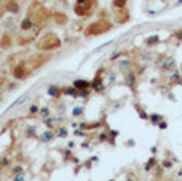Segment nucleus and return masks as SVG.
<instances>
[{"label": "nucleus", "instance_id": "39448f33", "mask_svg": "<svg viewBox=\"0 0 182 181\" xmlns=\"http://www.w3.org/2000/svg\"><path fill=\"white\" fill-rule=\"evenodd\" d=\"M137 77H139V74L136 71H128V72H125L123 75V83L126 85L131 92H136V85H137Z\"/></svg>", "mask_w": 182, "mask_h": 181}, {"label": "nucleus", "instance_id": "6ab92c4d", "mask_svg": "<svg viewBox=\"0 0 182 181\" xmlns=\"http://www.w3.org/2000/svg\"><path fill=\"white\" fill-rule=\"evenodd\" d=\"M160 120H163V115H162V114H158V112H153V114L149 115V122H150L152 125H155V127L158 125Z\"/></svg>", "mask_w": 182, "mask_h": 181}, {"label": "nucleus", "instance_id": "dca6fc26", "mask_svg": "<svg viewBox=\"0 0 182 181\" xmlns=\"http://www.w3.org/2000/svg\"><path fill=\"white\" fill-rule=\"evenodd\" d=\"M145 47H149V48H152V47H155V45H158L160 43V37L158 36H149L145 39Z\"/></svg>", "mask_w": 182, "mask_h": 181}, {"label": "nucleus", "instance_id": "393cba45", "mask_svg": "<svg viewBox=\"0 0 182 181\" xmlns=\"http://www.w3.org/2000/svg\"><path fill=\"white\" fill-rule=\"evenodd\" d=\"M43 123L46 125L50 130H53V127L56 125V117H53V115H50V117H46V119H43Z\"/></svg>", "mask_w": 182, "mask_h": 181}, {"label": "nucleus", "instance_id": "7c9ffc66", "mask_svg": "<svg viewBox=\"0 0 182 181\" xmlns=\"http://www.w3.org/2000/svg\"><path fill=\"white\" fill-rule=\"evenodd\" d=\"M38 111H40V107L37 106V104H31V107H29V115H38Z\"/></svg>", "mask_w": 182, "mask_h": 181}, {"label": "nucleus", "instance_id": "79ce46f5", "mask_svg": "<svg viewBox=\"0 0 182 181\" xmlns=\"http://www.w3.org/2000/svg\"><path fill=\"white\" fill-rule=\"evenodd\" d=\"M109 79H110V82H115V74H110Z\"/></svg>", "mask_w": 182, "mask_h": 181}, {"label": "nucleus", "instance_id": "c85d7f7f", "mask_svg": "<svg viewBox=\"0 0 182 181\" xmlns=\"http://www.w3.org/2000/svg\"><path fill=\"white\" fill-rule=\"evenodd\" d=\"M11 173L13 175H19V173H24V167L21 165V164H18V165H15L11 168Z\"/></svg>", "mask_w": 182, "mask_h": 181}, {"label": "nucleus", "instance_id": "20e7f679", "mask_svg": "<svg viewBox=\"0 0 182 181\" xmlns=\"http://www.w3.org/2000/svg\"><path fill=\"white\" fill-rule=\"evenodd\" d=\"M29 72H31V69H29V66H27V62H24V61L18 62V64L13 67V77H15L16 80H24V79H27Z\"/></svg>", "mask_w": 182, "mask_h": 181}, {"label": "nucleus", "instance_id": "bb28decb", "mask_svg": "<svg viewBox=\"0 0 182 181\" xmlns=\"http://www.w3.org/2000/svg\"><path fill=\"white\" fill-rule=\"evenodd\" d=\"M91 92H93L91 88H88V90H78V98L88 100V98H89V95H91Z\"/></svg>", "mask_w": 182, "mask_h": 181}, {"label": "nucleus", "instance_id": "f8f14e48", "mask_svg": "<svg viewBox=\"0 0 182 181\" xmlns=\"http://www.w3.org/2000/svg\"><path fill=\"white\" fill-rule=\"evenodd\" d=\"M115 16H117V23H120V24H123V23H128V21H129V11H128L126 8L117 10Z\"/></svg>", "mask_w": 182, "mask_h": 181}, {"label": "nucleus", "instance_id": "b1692460", "mask_svg": "<svg viewBox=\"0 0 182 181\" xmlns=\"http://www.w3.org/2000/svg\"><path fill=\"white\" fill-rule=\"evenodd\" d=\"M38 115L42 117V119H46V117H50V115H51V111H50V107H48V106L40 107V111H38Z\"/></svg>", "mask_w": 182, "mask_h": 181}, {"label": "nucleus", "instance_id": "e433bc0d", "mask_svg": "<svg viewBox=\"0 0 182 181\" xmlns=\"http://www.w3.org/2000/svg\"><path fill=\"white\" fill-rule=\"evenodd\" d=\"M157 127H158L160 130H166V128H168V122L163 119V120H160V122H158V125H157Z\"/></svg>", "mask_w": 182, "mask_h": 181}, {"label": "nucleus", "instance_id": "a211bd4d", "mask_svg": "<svg viewBox=\"0 0 182 181\" xmlns=\"http://www.w3.org/2000/svg\"><path fill=\"white\" fill-rule=\"evenodd\" d=\"M126 5H128V0H112V8L115 10L126 8Z\"/></svg>", "mask_w": 182, "mask_h": 181}, {"label": "nucleus", "instance_id": "de8ad7c7", "mask_svg": "<svg viewBox=\"0 0 182 181\" xmlns=\"http://www.w3.org/2000/svg\"><path fill=\"white\" fill-rule=\"evenodd\" d=\"M0 18H2V13H0Z\"/></svg>", "mask_w": 182, "mask_h": 181}, {"label": "nucleus", "instance_id": "4468645a", "mask_svg": "<svg viewBox=\"0 0 182 181\" xmlns=\"http://www.w3.org/2000/svg\"><path fill=\"white\" fill-rule=\"evenodd\" d=\"M34 24H35V21H34L31 18V15H29V16H26L23 21H21L19 27H21V31H31V29H34Z\"/></svg>", "mask_w": 182, "mask_h": 181}, {"label": "nucleus", "instance_id": "a18cd8bd", "mask_svg": "<svg viewBox=\"0 0 182 181\" xmlns=\"http://www.w3.org/2000/svg\"><path fill=\"white\" fill-rule=\"evenodd\" d=\"M2 168H3V167H2V164H0V172H2Z\"/></svg>", "mask_w": 182, "mask_h": 181}, {"label": "nucleus", "instance_id": "f257e3e1", "mask_svg": "<svg viewBox=\"0 0 182 181\" xmlns=\"http://www.w3.org/2000/svg\"><path fill=\"white\" fill-rule=\"evenodd\" d=\"M112 29V23L107 19H97L94 23H91L89 26H86L85 29V36L86 37H93V36H101V34H106Z\"/></svg>", "mask_w": 182, "mask_h": 181}, {"label": "nucleus", "instance_id": "1a4fd4ad", "mask_svg": "<svg viewBox=\"0 0 182 181\" xmlns=\"http://www.w3.org/2000/svg\"><path fill=\"white\" fill-rule=\"evenodd\" d=\"M54 138H56V131L54 130H45L43 133H42L40 136H38V140L42 141V143H45V144H48V143H51V141H54Z\"/></svg>", "mask_w": 182, "mask_h": 181}, {"label": "nucleus", "instance_id": "72a5a7b5", "mask_svg": "<svg viewBox=\"0 0 182 181\" xmlns=\"http://www.w3.org/2000/svg\"><path fill=\"white\" fill-rule=\"evenodd\" d=\"M162 167H163V168H166V170L173 168V160H171V159H165V160L162 162Z\"/></svg>", "mask_w": 182, "mask_h": 181}, {"label": "nucleus", "instance_id": "c756f323", "mask_svg": "<svg viewBox=\"0 0 182 181\" xmlns=\"http://www.w3.org/2000/svg\"><path fill=\"white\" fill-rule=\"evenodd\" d=\"M10 39H11L10 36H3V39H2V48H10L11 47V40Z\"/></svg>", "mask_w": 182, "mask_h": 181}, {"label": "nucleus", "instance_id": "2f4dec72", "mask_svg": "<svg viewBox=\"0 0 182 181\" xmlns=\"http://www.w3.org/2000/svg\"><path fill=\"white\" fill-rule=\"evenodd\" d=\"M26 136L35 138V136H37V131H35V127H27V130H26Z\"/></svg>", "mask_w": 182, "mask_h": 181}, {"label": "nucleus", "instance_id": "58836bf2", "mask_svg": "<svg viewBox=\"0 0 182 181\" xmlns=\"http://www.w3.org/2000/svg\"><path fill=\"white\" fill-rule=\"evenodd\" d=\"M71 157H72V152H71V149H69V148H67V149L64 151V159H66V160H67V159H71Z\"/></svg>", "mask_w": 182, "mask_h": 181}, {"label": "nucleus", "instance_id": "412c9836", "mask_svg": "<svg viewBox=\"0 0 182 181\" xmlns=\"http://www.w3.org/2000/svg\"><path fill=\"white\" fill-rule=\"evenodd\" d=\"M83 112H85V107H83V106H74V109H72V117L78 119V117L83 115Z\"/></svg>", "mask_w": 182, "mask_h": 181}, {"label": "nucleus", "instance_id": "f3484780", "mask_svg": "<svg viewBox=\"0 0 182 181\" xmlns=\"http://www.w3.org/2000/svg\"><path fill=\"white\" fill-rule=\"evenodd\" d=\"M157 165H158V162H157V157H155V156H152V157L149 159V160L145 162V165H144V170H145V172H149V170H153V168H155Z\"/></svg>", "mask_w": 182, "mask_h": 181}, {"label": "nucleus", "instance_id": "09e8293b", "mask_svg": "<svg viewBox=\"0 0 182 181\" xmlns=\"http://www.w3.org/2000/svg\"><path fill=\"white\" fill-rule=\"evenodd\" d=\"M61 2H64V0H61Z\"/></svg>", "mask_w": 182, "mask_h": 181}, {"label": "nucleus", "instance_id": "7ed1b4c3", "mask_svg": "<svg viewBox=\"0 0 182 181\" xmlns=\"http://www.w3.org/2000/svg\"><path fill=\"white\" fill-rule=\"evenodd\" d=\"M94 6H96V0H77L74 5V13L80 18H86L93 15Z\"/></svg>", "mask_w": 182, "mask_h": 181}, {"label": "nucleus", "instance_id": "6e6552de", "mask_svg": "<svg viewBox=\"0 0 182 181\" xmlns=\"http://www.w3.org/2000/svg\"><path fill=\"white\" fill-rule=\"evenodd\" d=\"M3 8L5 11L16 15V13H19V3L18 0H3Z\"/></svg>", "mask_w": 182, "mask_h": 181}, {"label": "nucleus", "instance_id": "49530a36", "mask_svg": "<svg viewBox=\"0 0 182 181\" xmlns=\"http://www.w3.org/2000/svg\"><path fill=\"white\" fill-rule=\"evenodd\" d=\"M180 72H182V66H180Z\"/></svg>", "mask_w": 182, "mask_h": 181}, {"label": "nucleus", "instance_id": "5701e85b", "mask_svg": "<svg viewBox=\"0 0 182 181\" xmlns=\"http://www.w3.org/2000/svg\"><path fill=\"white\" fill-rule=\"evenodd\" d=\"M134 107H136V111H137V115L141 117L142 120H149V114H147L145 111H144L141 106H139V104H134Z\"/></svg>", "mask_w": 182, "mask_h": 181}, {"label": "nucleus", "instance_id": "2eb2a0df", "mask_svg": "<svg viewBox=\"0 0 182 181\" xmlns=\"http://www.w3.org/2000/svg\"><path fill=\"white\" fill-rule=\"evenodd\" d=\"M62 95H66V96H72V98H78V90H77L74 85H71V87H64V88H62Z\"/></svg>", "mask_w": 182, "mask_h": 181}, {"label": "nucleus", "instance_id": "c9c22d12", "mask_svg": "<svg viewBox=\"0 0 182 181\" xmlns=\"http://www.w3.org/2000/svg\"><path fill=\"white\" fill-rule=\"evenodd\" d=\"M0 164H2V167H10V165H11V159H10V157H2Z\"/></svg>", "mask_w": 182, "mask_h": 181}, {"label": "nucleus", "instance_id": "37998d69", "mask_svg": "<svg viewBox=\"0 0 182 181\" xmlns=\"http://www.w3.org/2000/svg\"><path fill=\"white\" fill-rule=\"evenodd\" d=\"M126 146H134V141H133V140H128V143H126Z\"/></svg>", "mask_w": 182, "mask_h": 181}, {"label": "nucleus", "instance_id": "a878e982", "mask_svg": "<svg viewBox=\"0 0 182 181\" xmlns=\"http://www.w3.org/2000/svg\"><path fill=\"white\" fill-rule=\"evenodd\" d=\"M26 98H27V95H26V93H24V95H21V96H19V98H18V100H15V101H13V103H11V106H10L8 109H6V111H10L11 107H15V106H19V104H21V103H23V101H24Z\"/></svg>", "mask_w": 182, "mask_h": 181}, {"label": "nucleus", "instance_id": "8fccbe9b", "mask_svg": "<svg viewBox=\"0 0 182 181\" xmlns=\"http://www.w3.org/2000/svg\"><path fill=\"white\" fill-rule=\"evenodd\" d=\"M112 181H114V179H112Z\"/></svg>", "mask_w": 182, "mask_h": 181}, {"label": "nucleus", "instance_id": "a19ab883", "mask_svg": "<svg viewBox=\"0 0 182 181\" xmlns=\"http://www.w3.org/2000/svg\"><path fill=\"white\" fill-rule=\"evenodd\" d=\"M74 146H75V143H74V141H69V144H67V148H69V149H72Z\"/></svg>", "mask_w": 182, "mask_h": 181}, {"label": "nucleus", "instance_id": "9d476101", "mask_svg": "<svg viewBox=\"0 0 182 181\" xmlns=\"http://www.w3.org/2000/svg\"><path fill=\"white\" fill-rule=\"evenodd\" d=\"M117 66H118V69H120V71L125 74V72L131 71V67H133V61H131L129 58H123V59H118Z\"/></svg>", "mask_w": 182, "mask_h": 181}, {"label": "nucleus", "instance_id": "423d86ee", "mask_svg": "<svg viewBox=\"0 0 182 181\" xmlns=\"http://www.w3.org/2000/svg\"><path fill=\"white\" fill-rule=\"evenodd\" d=\"M102 72H104V69H101V71L96 74V77L91 80V90H93V92H96V93H104V90H106V87H104Z\"/></svg>", "mask_w": 182, "mask_h": 181}, {"label": "nucleus", "instance_id": "0eeeda50", "mask_svg": "<svg viewBox=\"0 0 182 181\" xmlns=\"http://www.w3.org/2000/svg\"><path fill=\"white\" fill-rule=\"evenodd\" d=\"M158 67L162 69L163 72H173L176 69V59L173 56H163L162 61L158 62Z\"/></svg>", "mask_w": 182, "mask_h": 181}, {"label": "nucleus", "instance_id": "ea45409f", "mask_svg": "<svg viewBox=\"0 0 182 181\" xmlns=\"http://www.w3.org/2000/svg\"><path fill=\"white\" fill-rule=\"evenodd\" d=\"M74 133H75L77 136H85V131H83V130H78V128H77V130L74 131Z\"/></svg>", "mask_w": 182, "mask_h": 181}, {"label": "nucleus", "instance_id": "473e14b6", "mask_svg": "<svg viewBox=\"0 0 182 181\" xmlns=\"http://www.w3.org/2000/svg\"><path fill=\"white\" fill-rule=\"evenodd\" d=\"M123 55H125L123 50H118V51H115V53H112V55H110V61H117L118 58H122Z\"/></svg>", "mask_w": 182, "mask_h": 181}, {"label": "nucleus", "instance_id": "9b49d317", "mask_svg": "<svg viewBox=\"0 0 182 181\" xmlns=\"http://www.w3.org/2000/svg\"><path fill=\"white\" fill-rule=\"evenodd\" d=\"M46 93H48L50 98L58 100V98H61V96H62V88L58 87V85H50V87L46 88Z\"/></svg>", "mask_w": 182, "mask_h": 181}, {"label": "nucleus", "instance_id": "4c0bfd02", "mask_svg": "<svg viewBox=\"0 0 182 181\" xmlns=\"http://www.w3.org/2000/svg\"><path fill=\"white\" fill-rule=\"evenodd\" d=\"M13 181H26V178H24V173H19V175H15Z\"/></svg>", "mask_w": 182, "mask_h": 181}, {"label": "nucleus", "instance_id": "ddd939ff", "mask_svg": "<svg viewBox=\"0 0 182 181\" xmlns=\"http://www.w3.org/2000/svg\"><path fill=\"white\" fill-rule=\"evenodd\" d=\"M72 85L77 90H88V88H91V82L86 80V79H75L72 82Z\"/></svg>", "mask_w": 182, "mask_h": 181}, {"label": "nucleus", "instance_id": "f704fd0d", "mask_svg": "<svg viewBox=\"0 0 182 181\" xmlns=\"http://www.w3.org/2000/svg\"><path fill=\"white\" fill-rule=\"evenodd\" d=\"M173 39H176L177 42H182V29L174 31V34H173Z\"/></svg>", "mask_w": 182, "mask_h": 181}, {"label": "nucleus", "instance_id": "f03ea898", "mask_svg": "<svg viewBox=\"0 0 182 181\" xmlns=\"http://www.w3.org/2000/svg\"><path fill=\"white\" fill-rule=\"evenodd\" d=\"M61 45H62L61 39L56 36V34L48 32V34H45V36L42 37V40L37 43V48H38V50H43V51H51V50L59 48Z\"/></svg>", "mask_w": 182, "mask_h": 181}, {"label": "nucleus", "instance_id": "cd10ccee", "mask_svg": "<svg viewBox=\"0 0 182 181\" xmlns=\"http://www.w3.org/2000/svg\"><path fill=\"white\" fill-rule=\"evenodd\" d=\"M109 140H110V136H109L107 131H102V133L97 135V141H99V143H107Z\"/></svg>", "mask_w": 182, "mask_h": 181}, {"label": "nucleus", "instance_id": "c03bdc74", "mask_svg": "<svg viewBox=\"0 0 182 181\" xmlns=\"http://www.w3.org/2000/svg\"><path fill=\"white\" fill-rule=\"evenodd\" d=\"M177 5H182V0H177Z\"/></svg>", "mask_w": 182, "mask_h": 181}, {"label": "nucleus", "instance_id": "aec40b11", "mask_svg": "<svg viewBox=\"0 0 182 181\" xmlns=\"http://www.w3.org/2000/svg\"><path fill=\"white\" fill-rule=\"evenodd\" d=\"M69 135V130L67 127H64V125H61V127L56 128V138H67Z\"/></svg>", "mask_w": 182, "mask_h": 181}, {"label": "nucleus", "instance_id": "4be33fe9", "mask_svg": "<svg viewBox=\"0 0 182 181\" xmlns=\"http://www.w3.org/2000/svg\"><path fill=\"white\" fill-rule=\"evenodd\" d=\"M54 19H56V23H59V24H64L66 21H67V16H66L62 11H56V13H54Z\"/></svg>", "mask_w": 182, "mask_h": 181}]
</instances>
